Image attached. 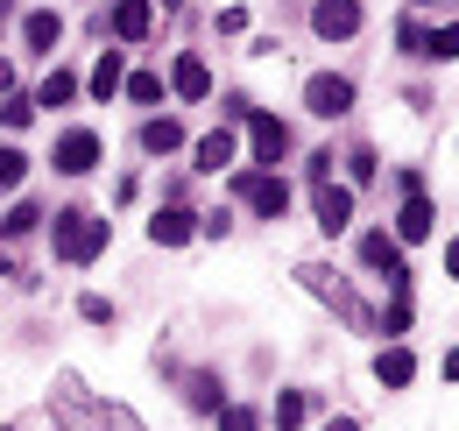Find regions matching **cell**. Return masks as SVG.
<instances>
[{
	"label": "cell",
	"mask_w": 459,
	"mask_h": 431,
	"mask_svg": "<svg viewBox=\"0 0 459 431\" xmlns=\"http://www.w3.org/2000/svg\"><path fill=\"white\" fill-rule=\"evenodd\" d=\"M57 418H64V431H142V418L127 403H92L78 375L57 382Z\"/></svg>",
	"instance_id": "cell-1"
},
{
	"label": "cell",
	"mask_w": 459,
	"mask_h": 431,
	"mask_svg": "<svg viewBox=\"0 0 459 431\" xmlns=\"http://www.w3.org/2000/svg\"><path fill=\"white\" fill-rule=\"evenodd\" d=\"M50 248H57V262H92V255H107V219L92 213H57V226H50Z\"/></svg>",
	"instance_id": "cell-2"
},
{
	"label": "cell",
	"mask_w": 459,
	"mask_h": 431,
	"mask_svg": "<svg viewBox=\"0 0 459 431\" xmlns=\"http://www.w3.org/2000/svg\"><path fill=\"white\" fill-rule=\"evenodd\" d=\"M297 276H304V290H311V297H325V304H333V312H340L346 325H360V332L375 325V319H368V304H360V297H353L346 283H333V269H318V262H304Z\"/></svg>",
	"instance_id": "cell-3"
},
{
	"label": "cell",
	"mask_w": 459,
	"mask_h": 431,
	"mask_svg": "<svg viewBox=\"0 0 459 431\" xmlns=\"http://www.w3.org/2000/svg\"><path fill=\"white\" fill-rule=\"evenodd\" d=\"M233 191H240L262 219H283L290 213V184H283V177H269V170H240V177H233Z\"/></svg>",
	"instance_id": "cell-4"
},
{
	"label": "cell",
	"mask_w": 459,
	"mask_h": 431,
	"mask_svg": "<svg viewBox=\"0 0 459 431\" xmlns=\"http://www.w3.org/2000/svg\"><path fill=\"white\" fill-rule=\"evenodd\" d=\"M360 262L389 276V290H396V297H410V262H403V248L389 241V233H368V241H360Z\"/></svg>",
	"instance_id": "cell-5"
},
{
	"label": "cell",
	"mask_w": 459,
	"mask_h": 431,
	"mask_svg": "<svg viewBox=\"0 0 459 431\" xmlns=\"http://www.w3.org/2000/svg\"><path fill=\"white\" fill-rule=\"evenodd\" d=\"M304 107L318 113V120H340L353 107V78H333V71H318L311 85H304Z\"/></svg>",
	"instance_id": "cell-6"
},
{
	"label": "cell",
	"mask_w": 459,
	"mask_h": 431,
	"mask_svg": "<svg viewBox=\"0 0 459 431\" xmlns=\"http://www.w3.org/2000/svg\"><path fill=\"white\" fill-rule=\"evenodd\" d=\"M311 29H318L325 43H346V36L360 29V0H318V7H311Z\"/></svg>",
	"instance_id": "cell-7"
},
{
	"label": "cell",
	"mask_w": 459,
	"mask_h": 431,
	"mask_svg": "<svg viewBox=\"0 0 459 431\" xmlns=\"http://www.w3.org/2000/svg\"><path fill=\"white\" fill-rule=\"evenodd\" d=\"M50 163H57L64 177H85V170L100 163V135H92V128H71V135L57 142V156H50Z\"/></svg>",
	"instance_id": "cell-8"
},
{
	"label": "cell",
	"mask_w": 459,
	"mask_h": 431,
	"mask_svg": "<svg viewBox=\"0 0 459 431\" xmlns=\"http://www.w3.org/2000/svg\"><path fill=\"white\" fill-rule=\"evenodd\" d=\"M311 206H318V226H325V233H346V226H353V191L333 184V177L311 191Z\"/></svg>",
	"instance_id": "cell-9"
},
{
	"label": "cell",
	"mask_w": 459,
	"mask_h": 431,
	"mask_svg": "<svg viewBox=\"0 0 459 431\" xmlns=\"http://www.w3.org/2000/svg\"><path fill=\"white\" fill-rule=\"evenodd\" d=\"M247 135H255V156H262V163L290 156V128L276 120V113H247Z\"/></svg>",
	"instance_id": "cell-10"
},
{
	"label": "cell",
	"mask_w": 459,
	"mask_h": 431,
	"mask_svg": "<svg viewBox=\"0 0 459 431\" xmlns=\"http://www.w3.org/2000/svg\"><path fill=\"white\" fill-rule=\"evenodd\" d=\"M191 233H198V213H184V206H170V213L149 219V241H156V248H184Z\"/></svg>",
	"instance_id": "cell-11"
},
{
	"label": "cell",
	"mask_w": 459,
	"mask_h": 431,
	"mask_svg": "<svg viewBox=\"0 0 459 431\" xmlns=\"http://www.w3.org/2000/svg\"><path fill=\"white\" fill-rule=\"evenodd\" d=\"M170 85H177V100H205V92H212L205 57H177V64H170Z\"/></svg>",
	"instance_id": "cell-12"
},
{
	"label": "cell",
	"mask_w": 459,
	"mask_h": 431,
	"mask_svg": "<svg viewBox=\"0 0 459 431\" xmlns=\"http://www.w3.org/2000/svg\"><path fill=\"white\" fill-rule=\"evenodd\" d=\"M410 375H417L410 347H382V354H375V382H382V389H410Z\"/></svg>",
	"instance_id": "cell-13"
},
{
	"label": "cell",
	"mask_w": 459,
	"mask_h": 431,
	"mask_svg": "<svg viewBox=\"0 0 459 431\" xmlns=\"http://www.w3.org/2000/svg\"><path fill=\"white\" fill-rule=\"evenodd\" d=\"M431 198H424V191H410V198H403V213H396V233L403 241H424V233H431Z\"/></svg>",
	"instance_id": "cell-14"
},
{
	"label": "cell",
	"mask_w": 459,
	"mask_h": 431,
	"mask_svg": "<svg viewBox=\"0 0 459 431\" xmlns=\"http://www.w3.org/2000/svg\"><path fill=\"white\" fill-rule=\"evenodd\" d=\"M114 36L120 43H142V36H149V0H120L114 7Z\"/></svg>",
	"instance_id": "cell-15"
},
{
	"label": "cell",
	"mask_w": 459,
	"mask_h": 431,
	"mask_svg": "<svg viewBox=\"0 0 459 431\" xmlns=\"http://www.w3.org/2000/svg\"><path fill=\"white\" fill-rule=\"evenodd\" d=\"M22 36H29V50L50 57V50H57V36H64V22H57V14H29V22H22Z\"/></svg>",
	"instance_id": "cell-16"
},
{
	"label": "cell",
	"mask_w": 459,
	"mask_h": 431,
	"mask_svg": "<svg viewBox=\"0 0 459 431\" xmlns=\"http://www.w3.org/2000/svg\"><path fill=\"white\" fill-rule=\"evenodd\" d=\"M177 142H184V128H177L170 113H163V120H149V128H142V149H149V156H170Z\"/></svg>",
	"instance_id": "cell-17"
},
{
	"label": "cell",
	"mask_w": 459,
	"mask_h": 431,
	"mask_svg": "<svg viewBox=\"0 0 459 431\" xmlns=\"http://www.w3.org/2000/svg\"><path fill=\"white\" fill-rule=\"evenodd\" d=\"M120 78H127V71H120V50H100V64H92V92H100V100H114Z\"/></svg>",
	"instance_id": "cell-18"
},
{
	"label": "cell",
	"mask_w": 459,
	"mask_h": 431,
	"mask_svg": "<svg viewBox=\"0 0 459 431\" xmlns=\"http://www.w3.org/2000/svg\"><path fill=\"white\" fill-rule=\"evenodd\" d=\"M227 163H233V135L220 128V135H205V142H198V170H212V177H220Z\"/></svg>",
	"instance_id": "cell-19"
},
{
	"label": "cell",
	"mask_w": 459,
	"mask_h": 431,
	"mask_svg": "<svg viewBox=\"0 0 459 431\" xmlns=\"http://www.w3.org/2000/svg\"><path fill=\"white\" fill-rule=\"evenodd\" d=\"M304 410H311L304 389H283V396H276V431H297V425H304Z\"/></svg>",
	"instance_id": "cell-20"
},
{
	"label": "cell",
	"mask_w": 459,
	"mask_h": 431,
	"mask_svg": "<svg viewBox=\"0 0 459 431\" xmlns=\"http://www.w3.org/2000/svg\"><path fill=\"white\" fill-rule=\"evenodd\" d=\"M71 92H78V78H71V71H50V78H43V92H36V107H64Z\"/></svg>",
	"instance_id": "cell-21"
},
{
	"label": "cell",
	"mask_w": 459,
	"mask_h": 431,
	"mask_svg": "<svg viewBox=\"0 0 459 431\" xmlns=\"http://www.w3.org/2000/svg\"><path fill=\"white\" fill-rule=\"evenodd\" d=\"M120 85H127V100H134V107H156V100H163V78H156V71H142V78H120Z\"/></svg>",
	"instance_id": "cell-22"
},
{
	"label": "cell",
	"mask_w": 459,
	"mask_h": 431,
	"mask_svg": "<svg viewBox=\"0 0 459 431\" xmlns=\"http://www.w3.org/2000/svg\"><path fill=\"white\" fill-rule=\"evenodd\" d=\"M424 57L453 64V57H459V22H453V29H438V36H424Z\"/></svg>",
	"instance_id": "cell-23"
},
{
	"label": "cell",
	"mask_w": 459,
	"mask_h": 431,
	"mask_svg": "<svg viewBox=\"0 0 459 431\" xmlns=\"http://www.w3.org/2000/svg\"><path fill=\"white\" fill-rule=\"evenodd\" d=\"M220 431H262V418L247 403H220Z\"/></svg>",
	"instance_id": "cell-24"
},
{
	"label": "cell",
	"mask_w": 459,
	"mask_h": 431,
	"mask_svg": "<svg viewBox=\"0 0 459 431\" xmlns=\"http://www.w3.org/2000/svg\"><path fill=\"white\" fill-rule=\"evenodd\" d=\"M22 177H29V156L22 149H0V191H14Z\"/></svg>",
	"instance_id": "cell-25"
},
{
	"label": "cell",
	"mask_w": 459,
	"mask_h": 431,
	"mask_svg": "<svg viewBox=\"0 0 459 431\" xmlns=\"http://www.w3.org/2000/svg\"><path fill=\"white\" fill-rule=\"evenodd\" d=\"M36 219H43V206H14V213L0 219V233H7V241H22V233H29Z\"/></svg>",
	"instance_id": "cell-26"
},
{
	"label": "cell",
	"mask_w": 459,
	"mask_h": 431,
	"mask_svg": "<svg viewBox=\"0 0 459 431\" xmlns=\"http://www.w3.org/2000/svg\"><path fill=\"white\" fill-rule=\"evenodd\" d=\"M191 403H198V410H220V382H212V375H191Z\"/></svg>",
	"instance_id": "cell-27"
},
{
	"label": "cell",
	"mask_w": 459,
	"mask_h": 431,
	"mask_svg": "<svg viewBox=\"0 0 459 431\" xmlns=\"http://www.w3.org/2000/svg\"><path fill=\"white\" fill-rule=\"evenodd\" d=\"M29 113H36V100H14V92H7V107H0L7 128H29Z\"/></svg>",
	"instance_id": "cell-28"
},
{
	"label": "cell",
	"mask_w": 459,
	"mask_h": 431,
	"mask_svg": "<svg viewBox=\"0 0 459 431\" xmlns=\"http://www.w3.org/2000/svg\"><path fill=\"white\" fill-rule=\"evenodd\" d=\"M78 312H85L92 325H114V304H107V297H78Z\"/></svg>",
	"instance_id": "cell-29"
},
{
	"label": "cell",
	"mask_w": 459,
	"mask_h": 431,
	"mask_svg": "<svg viewBox=\"0 0 459 431\" xmlns=\"http://www.w3.org/2000/svg\"><path fill=\"white\" fill-rule=\"evenodd\" d=\"M346 163H353V184H368V177H375V149H353Z\"/></svg>",
	"instance_id": "cell-30"
},
{
	"label": "cell",
	"mask_w": 459,
	"mask_h": 431,
	"mask_svg": "<svg viewBox=\"0 0 459 431\" xmlns=\"http://www.w3.org/2000/svg\"><path fill=\"white\" fill-rule=\"evenodd\" d=\"M0 92H14V64L7 57H0Z\"/></svg>",
	"instance_id": "cell-31"
},
{
	"label": "cell",
	"mask_w": 459,
	"mask_h": 431,
	"mask_svg": "<svg viewBox=\"0 0 459 431\" xmlns=\"http://www.w3.org/2000/svg\"><path fill=\"white\" fill-rule=\"evenodd\" d=\"M325 431H360V425H353V418H325Z\"/></svg>",
	"instance_id": "cell-32"
},
{
	"label": "cell",
	"mask_w": 459,
	"mask_h": 431,
	"mask_svg": "<svg viewBox=\"0 0 459 431\" xmlns=\"http://www.w3.org/2000/svg\"><path fill=\"white\" fill-rule=\"evenodd\" d=\"M446 382H459V347H453V354H446Z\"/></svg>",
	"instance_id": "cell-33"
},
{
	"label": "cell",
	"mask_w": 459,
	"mask_h": 431,
	"mask_svg": "<svg viewBox=\"0 0 459 431\" xmlns=\"http://www.w3.org/2000/svg\"><path fill=\"white\" fill-rule=\"evenodd\" d=\"M446 276H459V241H453V248H446Z\"/></svg>",
	"instance_id": "cell-34"
},
{
	"label": "cell",
	"mask_w": 459,
	"mask_h": 431,
	"mask_svg": "<svg viewBox=\"0 0 459 431\" xmlns=\"http://www.w3.org/2000/svg\"><path fill=\"white\" fill-rule=\"evenodd\" d=\"M0 276H14V262H7V255H0Z\"/></svg>",
	"instance_id": "cell-35"
},
{
	"label": "cell",
	"mask_w": 459,
	"mask_h": 431,
	"mask_svg": "<svg viewBox=\"0 0 459 431\" xmlns=\"http://www.w3.org/2000/svg\"><path fill=\"white\" fill-rule=\"evenodd\" d=\"M163 7H177V0H163Z\"/></svg>",
	"instance_id": "cell-36"
},
{
	"label": "cell",
	"mask_w": 459,
	"mask_h": 431,
	"mask_svg": "<svg viewBox=\"0 0 459 431\" xmlns=\"http://www.w3.org/2000/svg\"><path fill=\"white\" fill-rule=\"evenodd\" d=\"M0 431H7V425H0Z\"/></svg>",
	"instance_id": "cell-37"
}]
</instances>
